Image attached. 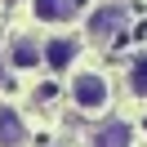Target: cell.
I'll list each match as a JSON object with an SVG mask.
<instances>
[{"instance_id": "cell-3", "label": "cell", "mask_w": 147, "mask_h": 147, "mask_svg": "<svg viewBox=\"0 0 147 147\" xmlns=\"http://www.w3.org/2000/svg\"><path fill=\"white\" fill-rule=\"evenodd\" d=\"M31 13L49 27H63V22H76L85 13V0H31Z\"/></svg>"}, {"instance_id": "cell-5", "label": "cell", "mask_w": 147, "mask_h": 147, "mask_svg": "<svg viewBox=\"0 0 147 147\" xmlns=\"http://www.w3.org/2000/svg\"><path fill=\"white\" fill-rule=\"evenodd\" d=\"M9 67H13V71L45 67V45H40L36 36H13L9 40Z\"/></svg>"}, {"instance_id": "cell-1", "label": "cell", "mask_w": 147, "mask_h": 147, "mask_svg": "<svg viewBox=\"0 0 147 147\" xmlns=\"http://www.w3.org/2000/svg\"><path fill=\"white\" fill-rule=\"evenodd\" d=\"M67 94H71V107L85 111V116H102L107 102H111V85H107L102 71H76Z\"/></svg>"}, {"instance_id": "cell-8", "label": "cell", "mask_w": 147, "mask_h": 147, "mask_svg": "<svg viewBox=\"0 0 147 147\" xmlns=\"http://www.w3.org/2000/svg\"><path fill=\"white\" fill-rule=\"evenodd\" d=\"M125 85H129V94H134V98H147V54H138L134 63H129Z\"/></svg>"}, {"instance_id": "cell-2", "label": "cell", "mask_w": 147, "mask_h": 147, "mask_svg": "<svg viewBox=\"0 0 147 147\" xmlns=\"http://www.w3.org/2000/svg\"><path fill=\"white\" fill-rule=\"evenodd\" d=\"M85 31H89V40H98V45L116 40L120 31H125V5H120V0H111V5H98V9L85 18Z\"/></svg>"}, {"instance_id": "cell-4", "label": "cell", "mask_w": 147, "mask_h": 147, "mask_svg": "<svg viewBox=\"0 0 147 147\" xmlns=\"http://www.w3.org/2000/svg\"><path fill=\"white\" fill-rule=\"evenodd\" d=\"M76 58H80V40L76 36H49L45 40V67L49 71H71Z\"/></svg>"}, {"instance_id": "cell-6", "label": "cell", "mask_w": 147, "mask_h": 147, "mask_svg": "<svg viewBox=\"0 0 147 147\" xmlns=\"http://www.w3.org/2000/svg\"><path fill=\"white\" fill-rule=\"evenodd\" d=\"M89 147H134V129L125 120H107L102 129L89 134Z\"/></svg>"}, {"instance_id": "cell-7", "label": "cell", "mask_w": 147, "mask_h": 147, "mask_svg": "<svg viewBox=\"0 0 147 147\" xmlns=\"http://www.w3.org/2000/svg\"><path fill=\"white\" fill-rule=\"evenodd\" d=\"M27 143V120L13 107H0V147H22Z\"/></svg>"}]
</instances>
